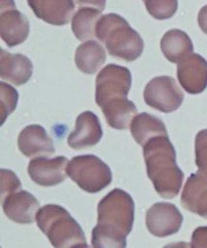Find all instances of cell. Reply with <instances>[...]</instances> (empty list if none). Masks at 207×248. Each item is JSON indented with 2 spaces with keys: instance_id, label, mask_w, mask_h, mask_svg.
<instances>
[{
  "instance_id": "6da1fadb",
  "label": "cell",
  "mask_w": 207,
  "mask_h": 248,
  "mask_svg": "<svg viewBox=\"0 0 207 248\" xmlns=\"http://www.w3.org/2000/svg\"><path fill=\"white\" fill-rule=\"evenodd\" d=\"M135 204L127 191L115 188L97 206V225L91 233L95 248L127 246V236L134 226Z\"/></svg>"
},
{
  "instance_id": "7a4b0ae2",
  "label": "cell",
  "mask_w": 207,
  "mask_h": 248,
  "mask_svg": "<svg viewBox=\"0 0 207 248\" xmlns=\"http://www.w3.org/2000/svg\"><path fill=\"white\" fill-rule=\"evenodd\" d=\"M147 175L154 189L163 199L177 196L184 181V172L176 163V153L168 136H158L143 145Z\"/></svg>"
},
{
  "instance_id": "3957f363",
  "label": "cell",
  "mask_w": 207,
  "mask_h": 248,
  "mask_svg": "<svg viewBox=\"0 0 207 248\" xmlns=\"http://www.w3.org/2000/svg\"><path fill=\"white\" fill-rule=\"evenodd\" d=\"M96 38L106 45L111 57L125 62L136 61L143 52V39L116 13L102 16L96 26Z\"/></svg>"
},
{
  "instance_id": "277c9868",
  "label": "cell",
  "mask_w": 207,
  "mask_h": 248,
  "mask_svg": "<svg viewBox=\"0 0 207 248\" xmlns=\"http://www.w3.org/2000/svg\"><path fill=\"white\" fill-rule=\"evenodd\" d=\"M36 221L53 247H88L82 227L62 206L47 204L38 210Z\"/></svg>"
},
{
  "instance_id": "5b68a950",
  "label": "cell",
  "mask_w": 207,
  "mask_h": 248,
  "mask_svg": "<svg viewBox=\"0 0 207 248\" xmlns=\"http://www.w3.org/2000/svg\"><path fill=\"white\" fill-rule=\"evenodd\" d=\"M68 176L87 193L95 194L112 181L111 169L95 155H80L72 158L66 167Z\"/></svg>"
},
{
  "instance_id": "8992f818",
  "label": "cell",
  "mask_w": 207,
  "mask_h": 248,
  "mask_svg": "<svg viewBox=\"0 0 207 248\" xmlns=\"http://www.w3.org/2000/svg\"><path fill=\"white\" fill-rule=\"evenodd\" d=\"M131 88L129 69L117 64H109L96 77V103L99 108L116 99L127 98Z\"/></svg>"
},
{
  "instance_id": "52a82bcc",
  "label": "cell",
  "mask_w": 207,
  "mask_h": 248,
  "mask_svg": "<svg viewBox=\"0 0 207 248\" xmlns=\"http://www.w3.org/2000/svg\"><path fill=\"white\" fill-rule=\"evenodd\" d=\"M184 93L175 79L168 76L153 78L146 85L143 98L147 105L163 114H171L181 107Z\"/></svg>"
},
{
  "instance_id": "ba28073f",
  "label": "cell",
  "mask_w": 207,
  "mask_h": 248,
  "mask_svg": "<svg viewBox=\"0 0 207 248\" xmlns=\"http://www.w3.org/2000/svg\"><path fill=\"white\" fill-rule=\"evenodd\" d=\"M184 217L173 203L159 202L146 213V226L152 235L166 238L177 233L182 226Z\"/></svg>"
},
{
  "instance_id": "9c48e42d",
  "label": "cell",
  "mask_w": 207,
  "mask_h": 248,
  "mask_svg": "<svg viewBox=\"0 0 207 248\" xmlns=\"http://www.w3.org/2000/svg\"><path fill=\"white\" fill-rule=\"evenodd\" d=\"M0 34L9 47L17 46L26 40L30 33V21L16 7L13 0H1Z\"/></svg>"
},
{
  "instance_id": "30bf717a",
  "label": "cell",
  "mask_w": 207,
  "mask_h": 248,
  "mask_svg": "<svg viewBox=\"0 0 207 248\" xmlns=\"http://www.w3.org/2000/svg\"><path fill=\"white\" fill-rule=\"evenodd\" d=\"M69 160L64 156H57L55 158L34 157L30 161L28 167L29 176L36 185L42 187H53L65 181L66 167Z\"/></svg>"
},
{
  "instance_id": "8fae6325",
  "label": "cell",
  "mask_w": 207,
  "mask_h": 248,
  "mask_svg": "<svg viewBox=\"0 0 207 248\" xmlns=\"http://www.w3.org/2000/svg\"><path fill=\"white\" fill-rule=\"evenodd\" d=\"M177 79L190 95H199L207 88V62L203 56L192 53L177 63Z\"/></svg>"
},
{
  "instance_id": "7c38bea8",
  "label": "cell",
  "mask_w": 207,
  "mask_h": 248,
  "mask_svg": "<svg viewBox=\"0 0 207 248\" xmlns=\"http://www.w3.org/2000/svg\"><path fill=\"white\" fill-rule=\"evenodd\" d=\"M2 210L11 221L21 225L32 223L40 209L38 200L31 193L17 190L2 199Z\"/></svg>"
},
{
  "instance_id": "4fadbf2b",
  "label": "cell",
  "mask_w": 207,
  "mask_h": 248,
  "mask_svg": "<svg viewBox=\"0 0 207 248\" xmlns=\"http://www.w3.org/2000/svg\"><path fill=\"white\" fill-rule=\"evenodd\" d=\"M181 204L188 212L207 220V169L199 168L188 177L181 194Z\"/></svg>"
},
{
  "instance_id": "5bb4252c",
  "label": "cell",
  "mask_w": 207,
  "mask_h": 248,
  "mask_svg": "<svg viewBox=\"0 0 207 248\" xmlns=\"http://www.w3.org/2000/svg\"><path fill=\"white\" fill-rule=\"evenodd\" d=\"M18 148L24 156L30 158L48 157L55 154V145L47 130L38 124L24 128L18 136Z\"/></svg>"
},
{
  "instance_id": "9a60e30c",
  "label": "cell",
  "mask_w": 207,
  "mask_h": 248,
  "mask_svg": "<svg viewBox=\"0 0 207 248\" xmlns=\"http://www.w3.org/2000/svg\"><path fill=\"white\" fill-rule=\"evenodd\" d=\"M103 130L98 117L94 112H82L76 120V128L69 135L68 144L71 149L80 150L94 147L101 141Z\"/></svg>"
},
{
  "instance_id": "2e32d148",
  "label": "cell",
  "mask_w": 207,
  "mask_h": 248,
  "mask_svg": "<svg viewBox=\"0 0 207 248\" xmlns=\"http://www.w3.org/2000/svg\"><path fill=\"white\" fill-rule=\"evenodd\" d=\"M37 18L50 25H66L72 19L74 0H28Z\"/></svg>"
},
{
  "instance_id": "e0dca14e",
  "label": "cell",
  "mask_w": 207,
  "mask_h": 248,
  "mask_svg": "<svg viewBox=\"0 0 207 248\" xmlns=\"http://www.w3.org/2000/svg\"><path fill=\"white\" fill-rule=\"evenodd\" d=\"M33 72V64L21 53H10L0 48V77L13 85L28 83Z\"/></svg>"
},
{
  "instance_id": "ac0fdd59",
  "label": "cell",
  "mask_w": 207,
  "mask_h": 248,
  "mask_svg": "<svg viewBox=\"0 0 207 248\" xmlns=\"http://www.w3.org/2000/svg\"><path fill=\"white\" fill-rule=\"evenodd\" d=\"M160 47L167 61L180 63L182 59L192 55L193 43L186 32L181 30H169L161 38Z\"/></svg>"
},
{
  "instance_id": "d6986e66",
  "label": "cell",
  "mask_w": 207,
  "mask_h": 248,
  "mask_svg": "<svg viewBox=\"0 0 207 248\" xmlns=\"http://www.w3.org/2000/svg\"><path fill=\"white\" fill-rule=\"evenodd\" d=\"M130 133L135 142L143 147L148 141L158 136H167V129L162 120L148 112L138 114L130 123Z\"/></svg>"
},
{
  "instance_id": "ffe728a7",
  "label": "cell",
  "mask_w": 207,
  "mask_h": 248,
  "mask_svg": "<svg viewBox=\"0 0 207 248\" xmlns=\"http://www.w3.org/2000/svg\"><path fill=\"white\" fill-rule=\"evenodd\" d=\"M107 53L104 47L96 40H88L80 44L76 50L75 63L80 71L87 75H94L106 63Z\"/></svg>"
},
{
  "instance_id": "44dd1931",
  "label": "cell",
  "mask_w": 207,
  "mask_h": 248,
  "mask_svg": "<svg viewBox=\"0 0 207 248\" xmlns=\"http://www.w3.org/2000/svg\"><path fill=\"white\" fill-rule=\"evenodd\" d=\"M109 126L116 130H126L138 114L135 104L128 98L116 99L101 108Z\"/></svg>"
},
{
  "instance_id": "7402d4cb",
  "label": "cell",
  "mask_w": 207,
  "mask_h": 248,
  "mask_svg": "<svg viewBox=\"0 0 207 248\" xmlns=\"http://www.w3.org/2000/svg\"><path fill=\"white\" fill-rule=\"evenodd\" d=\"M102 17V11L93 7H80L71 19V29L80 42L96 37V26Z\"/></svg>"
},
{
  "instance_id": "603a6c76",
  "label": "cell",
  "mask_w": 207,
  "mask_h": 248,
  "mask_svg": "<svg viewBox=\"0 0 207 248\" xmlns=\"http://www.w3.org/2000/svg\"><path fill=\"white\" fill-rule=\"evenodd\" d=\"M153 18L158 20L171 19L177 10V0H142Z\"/></svg>"
},
{
  "instance_id": "cb8c5ba5",
  "label": "cell",
  "mask_w": 207,
  "mask_h": 248,
  "mask_svg": "<svg viewBox=\"0 0 207 248\" xmlns=\"http://www.w3.org/2000/svg\"><path fill=\"white\" fill-rule=\"evenodd\" d=\"M0 91H1V101H0V124H4L5 120L15 111L18 103L17 90L13 86L7 84V83H0Z\"/></svg>"
},
{
  "instance_id": "d4e9b609",
  "label": "cell",
  "mask_w": 207,
  "mask_h": 248,
  "mask_svg": "<svg viewBox=\"0 0 207 248\" xmlns=\"http://www.w3.org/2000/svg\"><path fill=\"white\" fill-rule=\"evenodd\" d=\"M0 179H1V200L10 194L21 189V182L17 175L10 169H1L0 170Z\"/></svg>"
},
{
  "instance_id": "484cf974",
  "label": "cell",
  "mask_w": 207,
  "mask_h": 248,
  "mask_svg": "<svg viewBox=\"0 0 207 248\" xmlns=\"http://www.w3.org/2000/svg\"><path fill=\"white\" fill-rule=\"evenodd\" d=\"M195 164L198 168L207 169V129L195 136Z\"/></svg>"
},
{
  "instance_id": "4316f807",
  "label": "cell",
  "mask_w": 207,
  "mask_h": 248,
  "mask_svg": "<svg viewBox=\"0 0 207 248\" xmlns=\"http://www.w3.org/2000/svg\"><path fill=\"white\" fill-rule=\"evenodd\" d=\"M191 247L193 248H207V226L198 227L193 232Z\"/></svg>"
},
{
  "instance_id": "83f0119b",
  "label": "cell",
  "mask_w": 207,
  "mask_h": 248,
  "mask_svg": "<svg viewBox=\"0 0 207 248\" xmlns=\"http://www.w3.org/2000/svg\"><path fill=\"white\" fill-rule=\"evenodd\" d=\"M80 7H93L99 11H103L106 9L107 0H75Z\"/></svg>"
},
{
  "instance_id": "f1b7e54d",
  "label": "cell",
  "mask_w": 207,
  "mask_h": 248,
  "mask_svg": "<svg viewBox=\"0 0 207 248\" xmlns=\"http://www.w3.org/2000/svg\"><path fill=\"white\" fill-rule=\"evenodd\" d=\"M198 24L199 28L201 29V31L207 34V5H205L203 9L199 11Z\"/></svg>"
}]
</instances>
